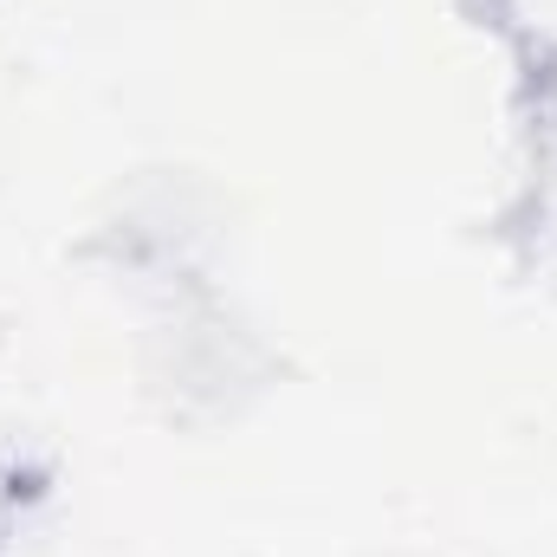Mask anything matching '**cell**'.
Here are the masks:
<instances>
[]
</instances>
